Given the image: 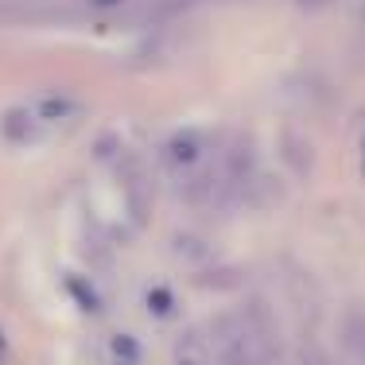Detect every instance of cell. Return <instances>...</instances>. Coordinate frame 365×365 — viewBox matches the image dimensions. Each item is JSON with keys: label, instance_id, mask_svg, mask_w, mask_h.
I'll use <instances>...</instances> for the list:
<instances>
[{"label": "cell", "instance_id": "cell-1", "mask_svg": "<svg viewBox=\"0 0 365 365\" xmlns=\"http://www.w3.org/2000/svg\"><path fill=\"white\" fill-rule=\"evenodd\" d=\"M214 346H218L225 365H264L268 358V338L245 315L222 319L218 330H214Z\"/></svg>", "mask_w": 365, "mask_h": 365}, {"label": "cell", "instance_id": "cell-2", "mask_svg": "<svg viewBox=\"0 0 365 365\" xmlns=\"http://www.w3.org/2000/svg\"><path fill=\"white\" fill-rule=\"evenodd\" d=\"M163 160H168V168L179 179H195V175H202L206 160H210V144H206L202 133H179L163 148Z\"/></svg>", "mask_w": 365, "mask_h": 365}, {"label": "cell", "instance_id": "cell-3", "mask_svg": "<svg viewBox=\"0 0 365 365\" xmlns=\"http://www.w3.org/2000/svg\"><path fill=\"white\" fill-rule=\"evenodd\" d=\"M78 113V101L71 98H58V93H51V98H39L36 109H31V117L43 120V125H55V120H71Z\"/></svg>", "mask_w": 365, "mask_h": 365}, {"label": "cell", "instance_id": "cell-4", "mask_svg": "<svg viewBox=\"0 0 365 365\" xmlns=\"http://www.w3.org/2000/svg\"><path fill=\"white\" fill-rule=\"evenodd\" d=\"M113 358H125V365H136V358H140V354H136V342L128 334H117L113 338Z\"/></svg>", "mask_w": 365, "mask_h": 365}, {"label": "cell", "instance_id": "cell-5", "mask_svg": "<svg viewBox=\"0 0 365 365\" xmlns=\"http://www.w3.org/2000/svg\"><path fill=\"white\" fill-rule=\"evenodd\" d=\"M175 365H214V358L206 350H182L175 358Z\"/></svg>", "mask_w": 365, "mask_h": 365}]
</instances>
